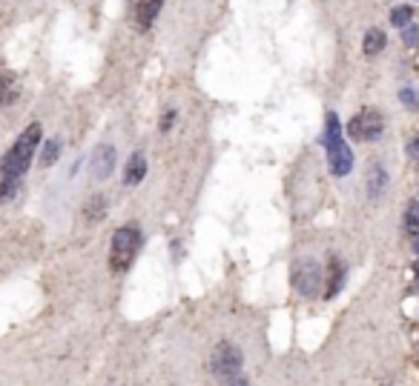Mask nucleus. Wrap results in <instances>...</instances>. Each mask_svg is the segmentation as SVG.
Masks as SVG:
<instances>
[{"label":"nucleus","mask_w":419,"mask_h":386,"mask_svg":"<svg viewBox=\"0 0 419 386\" xmlns=\"http://www.w3.org/2000/svg\"><path fill=\"white\" fill-rule=\"evenodd\" d=\"M40 135H43L40 124H29L12 143V149L3 155V160H0V201H12L17 195L20 181L29 172L35 152L40 146Z\"/></svg>","instance_id":"obj_1"},{"label":"nucleus","mask_w":419,"mask_h":386,"mask_svg":"<svg viewBox=\"0 0 419 386\" xmlns=\"http://www.w3.org/2000/svg\"><path fill=\"white\" fill-rule=\"evenodd\" d=\"M324 149H328V166L333 175H347L354 169V152L351 146L342 140V129H339V117L331 112L328 115V126H324Z\"/></svg>","instance_id":"obj_2"},{"label":"nucleus","mask_w":419,"mask_h":386,"mask_svg":"<svg viewBox=\"0 0 419 386\" xmlns=\"http://www.w3.org/2000/svg\"><path fill=\"white\" fill-rule=\"evenodd\" d=\"M141 246V229L138 224H127L112 235V246H109V269L112 272H124L129 269V263L135 260V252Z\"/></svg>","instance_id":"obj_3"},{"label":"nucleus","mask_w":419,"mask_h":386,"mask_svg":"<svg viewBox=\"0 0 419 386\" xmlns=\"http://www.w3.org/2000/svg\"><path fill=\"white\" fill-rule=\"evenodd\" d=\"M242 352L232 346V344H219L216 352H213V360H209V367H213V372L221 378V380H232L239 378L242 372Z\"/></svg>","instance_id":"obj_4"},{"label":"nucleus","mask_w":419,"mask_h":386,"mask_svg":"<svg viewBox=\"0 0 419 386\" xmlns=\"http://www.w3.org/2000/svg\"><path fill=\"white\" fill-rule=\"evenodd\" d=\"M385 129V120H382V112L377 109H362L354 120L351 126H347V135H351L354 140H377Z\"/></svg>","instance_id":"obj_5"},{"label":"nucleus","mask_w":419,"mask_h":386,"mask_svg":"<svg viewBox=\"0 0 419 386\" xmlns=\"http://www.w3.org/2000/svg\"><path fill=\"white\" fill-rule=\"evenodd\" d=\"M293 283L299 289V295H305V298L319 295V289H322V269H319V263L316 260H299L296 267H293Z\"/></svg>","instance_id":"obj_6"},{"label":"nucleus","mask_w":419,"mask_h":386,"mask_svg":"<svg viewBox=\"0 0 419 386\" xmlns=\"http://www.w3.org/2000/svg\"><path fill=\"white\" fill-rule=\"evenodd\" d=\"M115 169V149L109 143H101V146L92 152V160H89V172L95 181H106Z\"/></svg>","instance_id":"obj_7"},{"label":"nucleus","mask_w":419,"mask_h":386,"mask_svg":"<svg viewBox=\"0 0 419 386\" xmlns=\"http://www.w3.org/2000/svg\"><path fill=\"white\" fill-rule=\"evenodd\" d=\"M20 98V83L15 72H0V109H9Z\"/></svg>","instance_id":"obj_8"},{"label":"nucleus","mask_w":419,"mask_h":386,"mask_svg":"<svg viewBox=\"0 0 419 386\" xmlns=\"http://www.w3.org/2000/svg\"><path fill=\"white\" fill-rule=\"evenodd\" d=\"M147 178V158L141 152H135L129 160H127V169H124V183L127 186H138Z\"/></svg>","instance_id":"obj_9"},{"label":"nucleus","mask_w":419,"mask_h":386,"mask_svg":"<svg viewBox=\"0 0 419 386\" xmlns=\"http://www.w3.org/2000/svg\"><path fill=\"white\" fill-rule=\"evenodd\" d=\"M161 9V0H138L135 3V23H138V29H150L152 26V20Z\"/></svg>","instance_id":"obj_10"},{"label":"nucleus","mask_w":419,"mask_h":386,"mask_svg":"<svg viewBox=\"0 0 419 386\" xmlns=\"http://www.w3.org/2000/svg\"><path fill=\"white\" fill-rule=\"evenodd\" d=\"M385 43H388V37H385V32L382 29H367L365 32V55H379L382 49H385Z\"/></svg>","instance_id":"obj_11"},{"label":"nucleus","mask_w":419,"mask_h":386,"mask_svg":"<svg viewBox=\"0 0 419 386\" xmlns=\"http://www.w3.org/2000/svg\"><path fill=\"white\" fill-rule=\"evenodd\" d=\"M385 181H388L385 169H382V166H370V172H367V192H370V198L382 195V189H385Z\"/></svg>","instance_id":"obj_12"},{"label":"nucleus","mask_w":419,"mask_h":386,"mask_svg":"<svg viewBox=\"0 0 419 386\" xmlns=\"http://www.w3.org/2000/svg\"><path fill=\"white\" fill-rule=\"evenodd\" d=\"M342 283H345V267H342L339 260H333V263H331V280H328V292H324V295H328V298H333V295L339 292V289H342Z\"/></svg>","instance_id":"obj_13"},{"label":"nucleus","mask_w":419,"mask_h":386,"mask_svg":"<svg viewBox=\"0 0 419 386\" xmlns=\"http://www.w3.org/2000/svg\"><path fill=\"white\" fill-rule=\"evenodd\" d=\"M61 155V140L58 137H49L43 143V149H40V166H52Z\"/></svg>","instance_id":"obj_14"},{"label":"nucleus","mask_w":419,"mask_h":386,"mask_svg":"<svg viewBox=\"0 0 419 386\" xmlns=\"http://www.w3.org/2000/svg\"><path fill=\"white\" fill-rule=\"evenodd\" d=\"M411 15H413V12H411V6H397V9L390 12V23H393L397 29H400V26H408Z\"/></svg>","instance_id":"obj_15"},{"label":"nucleus","mask_w":419,"mask_h":386,"mask_svg":"<svg viewBox=\"0 0 419 386\" xmlns=\"http://www.w3.org/2000/svg\"><path fill=\"white\" fill-rule=\"evenodd\" d=\"M405 226H408L411 232H419V201H413V203L408 206V212H405Z\"/></svg>","instance_id":"obj_16"},{"label":"nucleus","mask_w":419,"mask_h":386,"mask_svg":"<svg viewBox=\"0 0 419 386\" xmlns=\"http://www.w3.org/2000/svg\"><path fill=\"white\" fill-rule=\"evenodd\" d=\"M86 215H89V218H98V215H104V198H92Z\"/></svg>","instance_id":"obj_17"},{"label":"nucleus","mask_w":419,"mask_h":386,"mask_svg":"<svg viewBox=\"0 0 419 386\" xmlns=\"http://www.w3.org/2000/svg\"><path fill=\"white\" fill-rule=\"evenodd\" d=\"M416 40H419V29H416V26H408V29H405V43L413 46Z\"/></svg>","instance_id":"obj_18"},{"label":"nucleus","mask_w":419,"mask_h":386,"mask_svg":"<svg viewBox=\"0 0 419 386\" xmlns=\"http://www.w3.org/2000/svg\"><path fill=\"white\" fill-rule=\"evenodd\" d=\"M173 124H175V112H167V115H164V120H161V132H167Z\"/></svg>","instance_id":"obj_19"},{"label":"nucleus","mask_w":419,"mask_h":386,"mask_svg":"<svg viewBox=\"0 0 419 386\" xmlns=\"http://www.w3.org/2000/svg\"><path fill=\"white\" fill-rule=\"evenodd\" d=\"M408 155H411V158H419V135H416V137L411 140V146H408Z\"/></svg>","instance_id":"obj_20"},{"label":"nucleus","mask_w":419,"mask_h":386,"mask_svg":"<svg viewBox=\"0 0 419 386\" xmlns=\"http://www.w3.org/2000/svg\"><path fill=\"white\" fill-rule=\"evenodd\" d=\"M227 386H247V380L244 378H232V380H227Z\"/></svg>","instance_id":"obj_21"},{"label":"nucleus","mask_w":419,"mask_h":386,"mask_svg":"<svg viewBox=\"0 0 419 386\" xmlns=\"http://www.w3.org/2000/svg\"><path fill=\"white\" fill-rule=\"evenodd\" d=\"M402 101H405V103H408V106H411V103H413V94H411V89H405V92H402Z\"/></svg>","instance_id":"obj_22"},{"label":"nucleus","mask_w":419,"mask_h":386,"mask_svg":"<svg viewBox=\"0 0 419 386\" xmlns=\"http://www.w3.org/2000/svg\"><path fill=\"white\" fill-rule=\"evenodd\" d=\"M413 249H416V255H419V232H416V240H413Z\"/></svg>","instance_id":"obj_23"}]
</instances>
